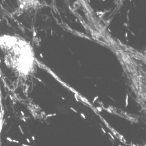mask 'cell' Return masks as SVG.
I'll return each instance as SVG.
<instances>
[{"label":"cell","instance_id":"obj_1","mask_svg":"<svg viewBox=\"0 0 146 146\" xmlns=\"http://www.w3.org/2000/svg\"><path fill=\"white\" fill-rule=\"evenodd\" d=\"M0 52L6 67L19 78L29 79L36 71L38 61L35 48L22 36L0 33Z\"/></svg>","mask_w":146,"mask_h":146},{"label":"cell","instance_id":"obj_2","mask_svg":"<svg viewBox=\"0 0 146 146\" xmlns=\"http://www.w3.org/2000/svg\"><path fill=\"white\" fill-rule=\"evenodd\" d=\"M19 11L30 12L36 11L42 7V0H16Z\"/></svg>","mask_w":146,"mask_h":146},{"label":"cell","instance_id":"obj_3","mask_svg":"<svg viewBox=\"0 0 146 146\" xmlns=\"http://www.w3.org/2000/svg\"><path fill=\"white\" fill-rule=\"evenodd\" d=\"M126 47L129 53L146 67V53L138 50L131 47L128 46L127 45H126Z\"/></svg>","mask_w":146,"mask_h":146}]
</instances>
